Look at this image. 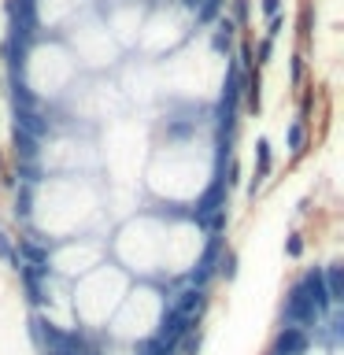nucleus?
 <instances>
[{
    "instance_id": "nucleus-2",
    "label": "nucleus",
    "mask_w": 344,
    "mask_h": 355,
    "mask_svg": "<svg viewBox=\"0 0 344 355\" xmlns=\"http://www.w3.org/2000/svg\"><path fill=\"white\" fill-rule=\"evenodd\" d=\"M163 311H166V293L163 288H155L148 282H137V285L126 288L119 311L104 326V337L115 340V344H126V348H137V344H144L155 329H160Z\"/></svg>"
},
{
    "instance_id": "nucleus-7",
    "label": "nucleus",
    "mask_w": 344,
    "mask_h": 355,
    "mask_svg": "<svg viewBox=\"0 0 344 355\" xmlns=\"http://www.w3.org/2000/svg\"><path fill=\"white\" fill-rule=\"evenodd\" d=\"M307 144H311V130H307V122L293 119V122L285 126V148H289V155H293V159H300V155L307 152Z\"/></svg>"
},
{
    "instance_id": "nucleus-9",
    "label": "nucleus",
    "mask_w": 344,
    "mask_h": 355,
    "mask_svg": "<svg viewBox=\"0 0 344 355\" xmlns=\"http://www.w3.org/2000/svg\"><path fill=\"white\" fill-rule=\"evenodd\" d=\"M226 4H230V0H200V8L193 11V19H189V22H193V30H207L218 15H226Z\"/></svg>"
},
{
    "instance_id": "nucleus-13",
    "label": "nucleus",
    "mask_w": 344,
    "mask_h": 355,
    "mask_svg": "<svg viewBox=\"0 0 344 355\" xmlns=\"http://www.w3.org/2000/svg\"><path fill=\"white\" fill-rule=\"evenodd\" d=\"M285 255H289V259H300V255H304V233H289Z\"/></svg>"
},
{
    "instance_id": "nucleus-15",
    "label": "nucleus",
    "mask_w": 344,
    "mask_h": 355,
    "mask_svg": "<svg viewBox=\"0 0 344 355\" xmlns=\"http://www.w3.org/2000/svg\"><path fill=\"white\" fill-rule=\"evenodd\" d=\"M282 8H285V0H259V11H263V19H274V15H282Z\"/></svg>"
},
{
    "instance_id": "nucleus-8",
    "label": "nucleus",
    "mask_w": 344,
    "mask_h": 355,
    "mask_svg": "<svg viewBox=\"0 0 344 355\" xmlns=\"http://www.w3.org/2000/svg\"><path fill=\"white\" fill-rule=\"evenodd\" d=\"M315 0H304L300 4V19H296V37H300V52L311 49V37H315Z\"/></svg>"
},
{
    "instance_id": "nucleus-6",
    "label": "nucleus",
    "mask_w": 344,
    "mask_h": 355,
    "mask_svg": "<svg viewBox=\"0 0 344 355\" xmlns=\"http://www.w3.org/2000/svg\"><path fill=\"white\" fill-rule=\"evenodd\" d=\"M270 171H274V148L266 137H259L255 141V171H252V182H248V200L259 196V189H263L266 178H270Z\"/></svg>"
},
{
    "instance_id": "nucleus-11",
    "label": "nucleus",
    "mask_w": 344,
    "mask_h": 355,
    "mask_svg": "<svg viewBox=\"0 0 344 355\" xmlns=\"http://www.w3.org/2000/svg\"><path fill=\"white\" fill-rule=\"evenodd\" d=\"M304 78H307V52H293V60H289V82L296 89H304Z\"/></svg>"
},
{
    "instance_id": "nucleus-3",
    "label": "nucleus",
    "mask_w": 344,
    "mask_h": 355,
    "mask_svg": "<svg viewBox=\"0 0 344 355\" xmlns=\"http://www.w3.org/2000/svg\"><path fill=\"white\" fill-rule=\"evenodd\" d=\"M108 259V237L104 233H82V237H67L55 241L49 252V270L63 282H78L82 274H89L93 266Z\"/></svg>"
},
{
    "instance_id": "nucleus-1",
    "label": "nucleus",
    "mask_w": 344,
    "mask_h": 355,
    "mask_svg": "<svg viewBox=\"0 0 344 355\" xmlns=\"http://www.w3.org/2000/svg\"><path fill=\"white\" fill-rule=\"evenodd\" d=\"M130 288V274L115 263H100L89 274H82L78 282H71V315L82 329L104 333L111 315L119 311L122 296Z\"/></svg>"
},
{
    "instance_id": "nucleus-10",
    "label": "nucleus",
    "mask_w": 344,
    "mask_h": 355,
    "mask_svg": "<svg viewBox=\"0 0 344 355\" xmlns=\"http://www.w3.org/2000/svg\"><path fill=\"white\" fill-rule=\"evenodd\" d=\"M230 22L237 30H248V19H252V0H230Z\"/></svg>"
},
{
    "instance_id": "nucleus-14",
    "label": "nucleus",
    "mask_w": 344,
    "mask_h": 355,
    "mask_svg": "<svg viewBox=\"0 0 344 355\" xmlns=\"http://www.w3.org/2000/svg\"><path fill=\"white\" fill-rule=\"evenodd\" d=\"M282 26H285V11H282V15H274V19H266V33H263V37L277 41V37H282Z\"/></svg>"
},
{
    "instance_id": "nucleus-12",
    "label": "nucleus",
    "mask_w": 344,
    "mask_h": 355,
    "mask_svg": "<svg viewBox=\"0 0 344 355\" xmlns=\"http://www.w3.org/2000/svg\"><path fill=\"white\" fill-rule=\"evenodd\" d=\"M252 55H255V67H266V63L274 60V41L270 37H259V41L252 44Z\"/></svg>"
},
{
    "instance_id": "nucleus-4",
    "label": "nucleus",
    "mask_w": 344,
    "mask_h": 355,
    "mask_svg": "<svg viewBox=\"0 0 344 355\" xmlns=\"http://www.w3.org/2000/svg\"><path fill=\"white\" fill-rule=\"evenodd\" d=\"M311 344H315V337H311L307 329H296V326H282L274 337V348L270 355H307Z\"/></svg>"
},
{
    "instance_id": "nucleus-5",
    "label": "nucleus",
    "mask_w": 344,
    "mask_h": 355,
    "mask_svg": "<svg viewBox=\"0 0 344 355\" xmlns=\"http://www.w3.org/2000/svg\"><path fill=\"white\" fill-rule=\"evenodd\" d=\"M237 33H241V30L230 22V15H218V19L207 26L211 52H215V55H226V60H230V55H233V44H237Z\"/></svg>"
}]
</instances>
